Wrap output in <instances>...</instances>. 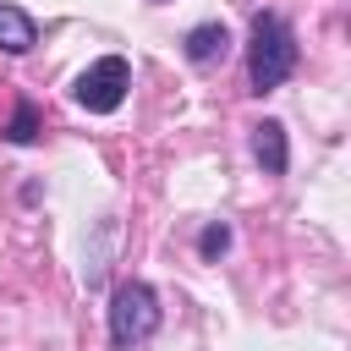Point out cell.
Wrapping results in <instances>:
<instances>
[{"instance_id":"cell-1","label":"cell","mask_w":351,"mask_h":351,"mask_svg":"<svg viewBox=\"0 0 351 351\" xmlns=\"http://www.w3.org/2000/svg\"><path fill=\"white\" fill-rule=\"evenodd\" d=\"M302 49H296V27L280 11H258L247 27V82L252 93H274L291 71H296Z\"/></svg>"},{"instance_id":"cell-2","label":"cell","mask_w":351,"mask_h":351,"mask_svg":"<svg viewBox=\"0 0 351 351\" xmlns=\"http://www.w3.org/2000/svg\"><path fill=\"white\" fill-rule=\"evenodd\" d=\"M165 324L159 291L148 280H121L110 296V351H143Z\"/></svg>"},{"instance_id":"cell-3","label":"cell","mask_w":351,"mask_h":351,"mask_svg":"<svg viewBox=\"0 0 351 351\" xmlns=\"http://www.w3.org/2000/svg\"><path fill=\"white\" fill-rule=\"evenodd\" d=\"M126 88H132V60H126V55H99L88 71H77L71 99H77L88 115H115L121 99H126Z\"/></svg>"},{"instance_id":"cell-4","label":"cell","mask_w":351,"mask_h":351,"mask_svg":"<svg viewBox=\"0 0 351 351\" xmlns=\"http://www.w3.org/2000/svg\"><path fill=\"white\" fill-rule=\"evenodd\" d=\"M252 159L263 165V176H285V170H291L285 121H258V126H252Z\"/></svg>"},{"instance_id":"cell-5","label":"cell","mask_w":351,"mask_h":351,"mask_svg":"<svg viewBox=\"0 0 351 351\" xmlns=\"http://www.w3.org/2000/svg\"><path fill=\"white\" fill-rule=\"evenodd\" d=\"M181 49H186L192 66H214V60L230 55V27H225V22H197V27H186Z\"/></svg>"},{"instance_id":"cell-6","label":"cell","mask_w":351,"mask_h":351,"mask_svg":"<svg viewBox=\"0 0 351 351\" xmlns=\"http://www.w3.org/2000/svg\"><path fill=\"white\" fill-rule=\"evenodd\" d=\"M33 44H38V22H33L22 5H5V0H0V49H5V55H27Z\"/></svg>"},{"instance_id":"cell-7","label":"cell","mask_w":351,"mask_h":351,"mask_svg":"<svg viewBox=\"0 0 351 351\" xmlns=\"http://www.w3.org/2000/svg\"><path fill=\"white\" fill-rule=\"evenodd\" d=\"M38 132H44V115H38V104H33V99H22V104H16V115H11V126H5V143L33 148V143H38Z\"/></svg>"},{"instance_id":"cell-8","label":"cell","mask_w":351,"mask_h":351,"mask_svg":"<svg viewBox=\"0 0 351 351\" xmlns=\"http://www.w3.org/2000/svg\"><path fill=\"white\" fill-rule=\"evenodd\" d=\"M197 252H203L208 263L225 258V252H230V225H225V219H208V225L197 230Z\"/></svg>"}]
</instances>
